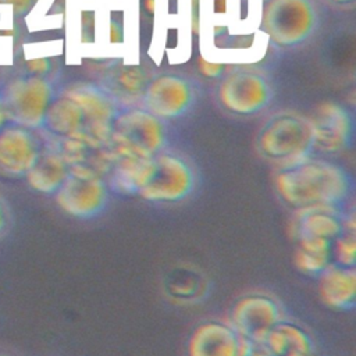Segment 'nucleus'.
Masks as SVG:
<instances>
[{"instance_id": "obj_1", "label": "nucleus", "mask_w": 356, "mask_h": 356, "mask_svg": "<svg viewBox=\"0 0 356 356\" xmlns=\"http://www.w3.org/2000/svg\"><path fill=\"white\" fill-rule=\"evenodd\" d=\"M274 186L281 202L292 210L337 207L348 195L349 179L339 165L309 154L278 167Z\"/></svg>"}, {"instance_id": "obj_2", "label": "nucleus", "mask_w": 356, "mask_h": 356, "mask_svg": "<svg viewBox=\"0 0 356 356\" xmlns=\"http://www.w3.org/2000/svg\"><path fill=\"white\" fill-rule=\"evenodd\" d=\"M256 147L278 167L312 154V128L307 117L293 111L271 117L260 129Z\"/></svg>"}, {"instance_id": "obj_3", "label": "nucleus", "mask_w": 356, "mask_h": 356, "mask_svg": "<svg viewBox=\"0 0 356 356\" xmlns=\"http://www.w3.org/2000/svg\"><path fill=\"white\" fill-rule=\"evenodd\" d=\"M7 120L15 125L42 128L44 114L53 100V86L40 74L10 79L0 92Z\"/></svg>"}, {"instance_id": "obj_4", "label": "nucleus", "mask_w": 356, "mask_h": 356, "mask_svg": "<svg viewBox=\"0 0 356 356\" xmlns=\"http://www.w3.org/2000/svg\"><path fill=\"white\" fill-rule=\"evenodd\" d=\"M316 13L310 0H266L260 29L270 42L289 47L303 42L314 29Z\"/></svg>"}, {"instance_id": "obj_5", "label": "nucleus", "mask_w": 356, "mask_h": 356, "mask_svg": "<svg viewBox=\"0 0 356 356\" xmlns=\"http://www.w3.org/2000/svg\"><path fill=\"white\" fill-rule=\"evenodd\" d=\"M164 143L163 124L147 110L132 108L115 115L108 139L113 149L154 157L161 153Z\"/></svg>"}, {"instance_id": "obj_6", "label": "nucleus", "mask_w": 356, "mask_h": 356, "mask_svg": "<svg viewBox=\"0 0 356 356\" xmlns=\"http://www.w3.org/2000/svg\"><path fill=\"white\" fill-rule=\"evenodd\" d=\"M281 320L280 303L271 295L254 292L246 293L234 302L227 323L243 341L260 345Z\"/></svg>"}, {"instance_id": "obj_7", "label": "nucleus", "mask_w": 356, "mask_h": 356, "mask_svg": "<svg viewBox=\"0 0 356 356\" xmlns=\"http://www.w3.org/2000/svg\"><path fill=\"white\" fill-rule=\"evenodd\" d=\"M195 186L191 165L172 153L154 156V168L138 196L153 203H177L186 199Z\"/></svg>"}, {"instance_id": "obj_8", "label": "nucleus", "mask_w": 356, "mask_h": 356, "mask_svg": "<svg viewBox=\"0 0 356 356\" xmlns=\"http://www.w3.org/2000/svg\"><path fill=\"white\" fill-rule=\"evenodd\" d=\"M107 193L108 186L104 178L70 171L53 196L57 206L65 214L83 220L96 216L106 206Z\"/></svg>"}, {"instance_id": "obj_9", "label": "nucleus", "mask_w": 356, "mask_h": 356, "mask_svg": "<svg viewBox=\"0 0 356 356\" xmlns=\"http://www.w3.org/2000/svg\"><path fill=\"white\" fill-rule=\"evenodd\" d=\"M271 90L268 82L253 71H234L228 74L218 86L221 106L236 115H252L259 113L270 102Z\"/></svg>"}, {"instance_id": "obj_10", "label": "nucleus", "mask_w": 356, "mask_h": 356, "mask_svg": "<svg viewBox=\"0 0 356 356\" xmlns=\"http://www.w3.org/2000/svg\"><path fill=\"white\" fill-rule=\"evenodd\" d=\"M312 128V149L320 153H338L352 138V118L342 106L324 102L309 118Z\"/></svg>"}, {"instance_id": "obj_11", "label": "nucleus", "mask_w": 356, "mask_h": 356, "mask_svg": "<svg viewBox=\"0 0 356 356\" xmlns=\"http://www.w3.org/2000/svg\"><path fill=\"white\" fill-rule=\"evenodd\" d=\"M54 145L67 163L70 171L106 178L113 163V152L108 142L78 132L75 135L57 139Z\"/></svg>"}, {"instance_id": "obj_12", "label": "nucleus", "mask_w": 356, "mask_h": 356, "mask_svg": "<svg viewBox=\"0 0 356 356\" xmlns=\"http://www.w3.org/2000/svg\"><path fill=\"white\" fill-rule=\"evenodd\" d=\"M142 99L146 110L159 120L175 118L191 106L192 88L182 76L164 74L147 82Z\"/></svg>"}, {"instance_id": "obj_13", "label": "nucleus", "mask_w": 356, "mask_h": 356, "mask_svg": "<svg viewBox=\"0 0 356 356\" xmlns=\"http://www.w3.org/2000/svg\"><path fill=\"white\" fill-rule=\"evenodd\" d=\"M32 131L15 124L0 129V174L25 177L33 165L43 146Z\"/></svg>"}, {"instance_id": "obj_14", "label": "nucleus", "mask_w": 356, "mask_h": 356, "mask_svg": "<svg viewBox=\"0 0 356 356\" xmlns=\"http://www.w3.org/2000/svg\"><path fill=\"white\" fill-rule=\"evenodd\" d=\"M248 342L224 321L197 324L186 342V356H242Z\"/></svg>"}, {"instance_id": "obj_15", "label": "nucleus", "mask_w": 356, "mask_h": 356, "mask_svg": "<svg viewBox=\"0 0 356 356\" xmlns=\"http://www.w3.org/2000/svg\"><path fill=\"white\" fill-rule=\"evenodd\" d=\"M65 93L75 99L82 108V132L95 139L108 142L113 121L117 115L113 97L92 85H78L65 90Z\"/></svg>"}, {"instance_id": "obj_16", "label": "nucleus", "mask_w": 356, "mask_h": 356, "mask_svg": "<svg viewBox=\"0 0 356 356\" xmlns=\"http://www.w3.org/2000/svg\"><path fill=\"white\" fill-rule=\"evenodd\" d=\"M111 152L113 163L104 178L107 186L122 195H138L153 172L154 157L113 147Z\"/></svg>"}, {"instance_id": "obj_17", "label": "nucleus", "mask_w": 356, "mask_h": 356, "mask_svg": "<svg viewBox=\"0 0 356 356\" xmlns=\"http://www.w3.org/2000/svg\"><path fill=\"white\" fill-rule=\"evenodd\" d=\"M288 229L293 241L302 236H309L332 242L343 231V216H341L334 206H316L293 210Z\"/></svg>"}, {"instance_id": "obj_18", "label": "nucleus", "mask_w": 356, "mask_h": 356, "mask_svg": "<svg viewBox=\"0 0 356 356\" xmlns=\"http://www.w3.org/2000/svg\"><path fill=\"white\" fill-rule=\"evenodd\" d=\"M318 278V296L324 306L334 310H346L356 298L355 267H342L331 263Z\"/></svg>"}, {"instance_id": "obj_19", "label": "nucleus", "mask_w": 356, "mask_h": 356, "mask_svg": "<svg viewBox=\"0 0 356 356\" xmlns=\"http://www.w3.org/2000/svg\"><path fill=\"white\" fill-rule=\"evenodd\" d=\"M70 174V168L56 145L43 146L36 161L25 174L28 185L43 195H54Z\"/></svg>"}, {"instance_id": "obj_20", "label": "nucleus", "mask_w": 356, "mask_h": 356, "mask_svg": "<svg viewBox=\"0 0 356 356\" xmlns=\"http://www.w3.org/2000/svg\"><path fill=\"white\" fill-rule=\"evenodd\" d=\"M260 346L268 356H312L314 352L309 332L284 318L267 334Z\"/></svg>"}, {"instance_id": "obj_21", "label": "nucleus", "mask_w": 356, "mask_h": 356, "mask_svg": "<svg viewBox=\"0 0 356 356\" xmlns=\"http://www.w3.org/2000/svg\"><path fill=\"white\" fill-rule=\"evenodd\" d=\"M42 128L56 139L82 132L83 113L81 106L65 92L58 97H53L44 114Z\"/></svg>"}, {"instance_id": "obj_22", "label": "nucleus", "mask_w": 356, "mask_h": 356, "mask_svg": "<svg viewBox=\"0 0 356 356\" xmlns=\"http://www.w3.org/2000/svg\"><path fill=\"white\" fill-rule=\"evenodd\" d=\"M293 253L295 267L305 275L317 277L331 263V241L302 236L296 241Z\"/></svg>"}, {"instance_id": "obj_23", "label": "nucleus", "mask_w": 356, "mask_h": 356, "mask_svg": "<svg viewBox=\"0 0 356 356\" xmlns=\"http://www.w3.org/2000/svg\"><path fill=\"white\" fill-rule=\"evenodd\" d=\"M147 82L145 71L138 65H122L107 75V88L120 100L134 102L142 97Z\"/></svg>"}, {"instance_id": "obj_24", "label": "nucleus", "mask_w": 356, "mask_h": 356, "mask_svg": "<svg viewBox=\"0 0 356 356\" xmlns=\"http://www.w3.org/2000/svg\"><path fill=\"white\" fill-rule=\"evenodd\" d=\"M355 217L343 216V231L331 242V259L334 264L355 267L356 261V234Z\"/></svg>"}, {"instance_id": "obj_25", "label": "nucleus", "mask_w": 356, "mask_h": 356, "mask_svg": "<svg viewBox=\"0 0 356 356\" xmlns=\"http://www.w3.org/2000/svg\"><path fill=\"white\" fill-rule=\"evenodd\" d=\"M110 40L111 43H122L124 42V26L121 21L111 18L110 21Z\"/></svg>"}, {"instance_id": "obj_26", "label": "nucleus", "mask_w": 356, "mask_h": 356, "mask_svg": "<svg viewBox=\"0 0 356 356\" xmlns=\"http://www.w3.org/2000/svg\"><path fill=\"white\" fill-rule=\"evenodd\" d=\"M200 72L209 78L211 76H217L220 75V72L222 71V64H211L207 61H200Z\"/></svg>"}, {"instance_id": "obj_27", "label": "nucleus", "mask_w": 356, "mask_h": 356, "mask_svg": "<svg viewBox=\"0 0 356 356\" xmlns=\"http://www.w3.org/2000/svg\"><path fill=\"white\" fill-rule=\"evenodd\" d=\"M242 356H268V355L260 345H253V343L248 342V346Z\"/></svg>"}, {"instance_id": "obj_28", "label": "nucleus", "mask_w": 356, "mask_h": 356, "mask_svg": "<svg viewBox=\"0 0 356 356\" xmlns=\"http://www.w3.org/2000/svg\"><path fill=\"white\" fill-rule=\"evenodd\" d=\"M7 225V211L4 207V203L0 200V234L6 229Z\"/></svg>"}, {"instance_id": "obj_29", "label": "nucleus", "mask_w": 356, "mask_h": 356, "mask_svg": "<svg viewBox=\"0 0 356 356\" xmlns=\"http://www.w3.org/2000/svg\"><path fill=\"white\" fill-rule=\"evenodd\" d=\"M7 115H6V111H4V107H3V102H1V97H0V129L7 125Z\"/></svg>"}, {"instance_id": "obj_30", "label": "nucleus", "mask_w": 356, "mask_h": 356, "mask_svg": "<svg viewBox=\"0 0 356 356\" xmlns=\"http://www.w3.org/2000/svg\"><path fill=\"white\" fill-rule=\"evenodd\" d=\"M335 4H348V3H353L355 0H331Z\"/></svg>"}, {"instance_id": "obj_31", "label": "nucleus", "mask_w": 356, "mask_h": 356, "mask_svg": "<svg viewBox=\"0 0 356 356\" xmlns=\"http://www.w3.org/2000/svg\"><path fill=\"white\" fill-rule=\"evenodd\" d=\"M312 356H314V355H312Z\"/></svg>"}, {"instance_id": "obj_32", "label": "nucleus", "mask_w": 356, "mask_h": 356, "mask_svg": "<svg viewBox=\"0 0 356 356\" xmlns=\"http://www.w3.org/2000/svg\"><path fill=\"white\" fill-rule=\"evenodd\" d=\"M0 356H1V355H0Z\"/></svg>"}]
</instances>
